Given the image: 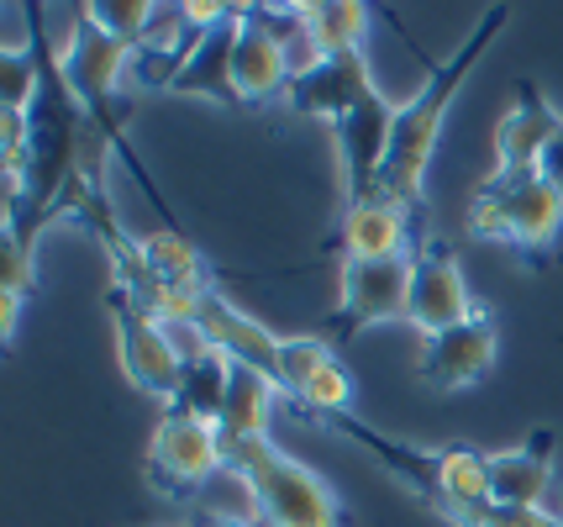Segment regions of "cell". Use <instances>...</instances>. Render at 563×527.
Returning a JSON list of instances; mask_svg holds the SVG:
<instances>
[{
	"label": "cell",
	"instance_id": "6da1fadb",
	"mask_svg": "<svg viewBox=\"0 0 563 527\" xmlns=\"http://www.w3.org/2000/svg\"><path fill=\"white\" fill-rule=\"evenodd\" d=\"M506 6H490L474 37L464 48L453 53L448 64H438L427 85L406 106H395V127H390V153H385V169H379V196H390L400 206H421V190H427V169H432V153H438V138H442V122H448V106L459 101V90L468 85V75L479 69V58L490 48L495 37L506 32Z\"/></svg>",
	"mask_w": 563,
	"mask_h": 527
},
{
	"label": "cell",
	"instance_id": "7a4b0ae2",
	"mask_svg": "<svg viewBox=\"0 0 563 527\" xmlns=\"http://www.w3.org/2000/svg\"><path fill=\"white\" fill-rule=\"evenodd\" d=\"M227 470H238L258 527H343V506L332 485L311 464L274 449V438L227 443Z\"/></svg>",
	"mask_w": 563,
	"mask_h": 527
},
{
	"label": "cell",
	"instance_id": "3957f363",
	"mask_svg": "<svg viewBox=\"0 0 563 527\" xmlns=\"http://www.w3.org/2000/svg\"><path fill=\"white\" fill-rule=\"evenodd\" d=\"M468 232L542 259L563 232L559 185L542 175V169H521V175L495 169V175L479 179V190L468 196Z\"/></svg>",
	"mask_w": 563,
	"mask_h": 527
},
{
	"label": "cell",
	"instance_id": "277c9868",
	"mask_svg": "<svg viewBox=\"0 0 563 527\" xmlns=\"http://www.w3.org/2000/svg\"><path fill=\"white\" fill-rule=\"evenodd\" d=\"M227 470V438H221L217 422H200V417H185V411H164L153 438H147V480L153 491L164 496H190L200 485Z\"/></svg>",
	"mask_w": 563,
	"mask_h": 527
},
{
	"label": "cell",
	"instance_id": "5b68a950",
	"mask_svg": "<svg viewBox=\"0 0 563 527\" xmlns=\"http://www.w3.org/2000/svg\"><path fill=\"white\" fill-rule=\"evenodd\" d=\"M132 58H137V48H126L122 37H111L90 11L74 17L69 37H64V53H58V79L69 85V96L106 132L117 127L111 122V96L122 90V75H132Z\"/></svg>",
	"mask_w": 563,
	"mask_h": 527
},
{
	"label": "cell",
	"instance_id": "8992f818",
	"mask_svg": "<svg viewBox=\"0 0 563 527\" xmlns=\"http://www.w3.org/2000/svg\"><path fill=\"white\" fill-rule=\"evenodd\" d=\"M111 322H117V359H122V375L132 380L143 396L174 406L179 380H185V359L174 353L164 322H153L122 285L111 290Z\"/></svg>",
	"mask_w": 563,
	"mask_h": 527
},
{
	"label": "cell",
	"instance_id": "52a82bcc",
	"mask_svg": "<svg viewBox=\"0 0 563 527\" xmlns=\"http://www.w3.org/2000/svg\"><path fill=\"white\" fill-rule=\"evenodd\" d=\"M411 264L417 253L400 259H343L338 275V317L347 332L379 322H406L411 311Z\"/></svg>",
	"mask_w": 563,
	"mask_h": 527
},
{
	"label": "cell",
	"instance_id": "ba28073f",
	"mask_svg": "<svg viewBox=\"0 0 563 527\" xmlns=\"http://www.w3.org/2000/svg\"><path fill=\"white\" fill-rule=\"evenodd\" d=\"M500 359V327L485 306H474V317L448 327L438 338H421L417 353V380L432 391H468L495 370Z\"/></svg>",
	"mask_w": 563,
	"mask_h": 527
},
{
	"label": "cell",
	"instance_id": "9c48e42d",
	"mask_svg": "<svg viewBox=\"0 0 563 527\" xmlns=\"http://www.w3.org/2000/svg\"><path fill=\"white\" fill-rule=\"evenodd\" d=\"M290 58H285V37L274 32L264 6H243L238 32H232V58H227V85L232 101H274L290 96Z\"/></svg>",
	"mask_w": 563,
	"mask_h": 527
},
{
	"label": "cell",
	"instance_id": "30bf717a",
	"mask_svg": "<svg viewBox=\"0 0 563 527\" xmlns=\"http://www.w3.org/2000/svg\"><path fill=\"white\" fill-rule=\"evenodd\" d=\"M474 296H468V279L459 270V259L448 243H427L417 249V264H411V311L406 322L417 327L421 338H438L448 327H459L474 317Z\"/></svg>",
	"mask_w": 563,
	"mask_h": 527
},
{
	"label": "cell",
	"instance_id": "8fae6325",
	"mask_svg": "<svg viewBox=\"0 0 563 527\" xmlns=\"http://www.w3.org/2000/svg\"><path fill=\"white\" fill-rule=\"evenodd\" d=\"M374 90V75H368V58L364 53H338V58H321L311 75H300L290 85L285 101L300 111V117H317V122H343L353 106H364Z\"/></svg>",
	"mask_w": 563,
	"mask_h": 527
},
{
	"label": "cell",
	"instance_id": "7c38bea8",
	"mask_svg": "<svg viewBox=\"0 0 563 527\" xmlns=\"http://www.w3.org/2000/svg\"><path fill=\"white\" fill-rule=\"evenodd\" d=\"M390 127H395V106L385 96H368L364 106H353L343 122L332 127L338 158H343V179H347V201L368 196L379 185L385 153H390Z\"/></svg>",
	"mask_w": 563,
	"mask_h": 527
},
{
	"label": "cell",
	"instance_id": "4fadbf2b",
	"mask_svg": "<svg viewBox=\"0 0 563 527\" xmlns=\"http://www.w3.org/2000/svg\"><path fill=\"white\" fill-rule=\"evenodd\" d=\"M411 206L390 201V196H379V190H368V196H353L343 206V227H338V243H343V259H400L406 249V238H411Z\"/></svg>",
	"mask_w": 563,
	"mask_h": 527
},
{
	"label": "cell",
	"instance_id": "5bb4252c",
	"mask_svg": "<svg viewBox=\"0 0 563 527\" xmlns=\"http://www.w3.org/2000/svg\"><path fill=\"white\" fill-rule=\"evenodd\" d=\"M200 327H206V338L217 343L232 364H253V370H264V375L279 380V332H269V327L258 322V317H247L243 306H232L227 296H206V306H200Z\"/></svg>",
	"mask_w": 563,
	"mask_h": 527
},
{
	"label": "cell",
	"instance_id": "9a60e30c",
	"mask_svg": "<svg viewBox=\"0 0 563 527\" xmlns=\"http://www.w3.org/2000/svg\"><path fill=\"white\" fill-rule=\"evenodd\" d=\"M559 138H563V117L542 101V96L521 90V101L495 127V158H500V169H511V175L542 169V158H548V149H553Z\"/></svg>",
	"mask_w": 563,
	"mask_h": 527
},
{
	"label": "cell",
	"instance_id": "2e32d148",
	"mask_svg": "<svg viewBox=\"0 0 563 527\" xmlns=\"http://www.w3.org/2000/svg\"><path fill=\"white\" fill-rule=\"evenodd\" d=\"M553 491V432L538 427L521 449L490 453V502L495 506H542Z\"/></svg>",
	"mask_w": 563,
	"mask_h": 527
},
{
	"label": "cell",
	"instance_id": "e0dca14e",
	"mask_svg": "<svg viewBox=\"0 0 563 527\" xmlns=\"http://www.w3.org/2000/svg\"><path fill=\"white\" fill-rule=\"evenodd\" d=\"M432 502L459 527L474 523V512L490 506V453L468 449H438V475H432Z\"/></svg>",
	"mask_w": 563,
	"mask_h": 527
},
{
	"label": "cell",
	"instance_id": "ac0fdd59",
	"mask_svg": "<svg viewBox=\"0 0 563 527\" xmlns=\"http://www.w3.org/2000/svg\"><path fill=\"white\" fill-rule=\"evenodd\" d=\"M279 402V380L253 370V364H232V385H227V411H221V438L227 443H253L269 438V417Z\"/></svg>",
	"mask_w": 563,
	"mask_h": 527
},
{
	"label": "cell",
	"instance_id": "d6986e66",
	"mask_svg": "<svg viewBox=\"0 0 563 527\" xmlns=\"http://www.w3.org/2000/svg\"><path fill=\"white\" fill-rule=\"evenodd\" d=\"M227 385H232V359L221 349H211L206 359L185 364V380H179V396H174V411L185 417H200V422H217L227 411Z\"/></svg>",
	"mask_w": 563,
	"mask_h": 527
},
{
	"label": "cell",
	"instance_id": "ffe728a7",
	"mask_svg": "<svg viewBox=\"0 0 563 527\" xmlns=\"http://www.w3.org/2000/svg\"><path fill=\"white\" fill-rule=\"evenodd\" d=\"M137 243V259L158 279H179V285H206V264H200V249L174 232V227H147V232H132Z\"/></svg>",
	"mask_w": 563,
	"mask_h": 527
},
{
	"label": "cell",
	"instance_id": "44dd1931",
	"mask_svg": "<svg viewBox=\"0 0 563 527\" xmlns=\"http://www.w3.org/2000/svg\"><path fill=\"white\" fill-rule=\"evenodd\" d=\"M306 32L317 37V48L327 53V58L364 53L368 6H358V0H321V6H306Z\"/></svg>",
	"mask_w": 563,
	"mask_h": 527
},
{
	"label": "cell",
	"instance_id": "7402d4cb",
	"mask_svg": "<svg viewBox=\"0 0 563 527\" xmlns=\"http://www.w3.org/2000/svg\"><path fill=\"white\" fill-rule=\"evenodd\" d=\"M332 353L338 349H332L327 338H285V343H279V391H285V396H300Z\"/></svg>",
	"mask_w": 563,
	"mask_h": 527
},
{
	"label": "cell",
	"instance_id": "603a6c76",
	"mask_svg": "<svg viewBox=\"0 0 563 527\" xmlns=\"http://www.w3.org/2000/svg\"><path fill=\"white\" fill-rule=\"evenodd\" d=\"M295 402H306L311 411H321V417H347V406H353V375H347V364L332 353Z\"/></svg>",
	"mask_w": 563,
	"mask_h": 527
},
{
	"label": "cell",
	"instance_id": "cb8c5ba5",
	"mask_svg": "<svg viewBox=\"0 0 563 527\" xmlns=\"http://www.w3.org/2000/svg\"><path fill=\"white\" fill-rule=\"evenodd\" d=\"M90 17H96L111 37H122L126 48H143V37H147V26H153V0H96V6H85Z\"/></svg>",
	"mask_w": 563,
	"mask_h": 527
},
{
	"label": "cell",
	"instance_id": "d4e9b609",
	"mask_svg": "<svg viewBox=\"0 0 563 527\" xmlns=\"http://www.w3.org/2000/svg\"><path fill=\"white\" fill-rule=\"evenodd\" d=\"M37 285V270H32V249L16 232V222H5V253H0V296H22Z\"/></svg>",
	"mask_w": 563,
	"mask_h": 527
},
{
	"label": "cell",
	"instance_id": "484cf974",
	"mask_svg": "<svg viewBox=\"0 0 563 527\" xmlns=\"http://www.w3.org/2000/svg\"><path fill=\"white\" fill-rule=\"evenodd\" d=\"M468 527H563L559 512H548V506H485V512H474V523Z\"/></svg>",
	"mask_w": 563,
	"mask_h": 527
},
{
	"label": "cell",
	"instance_id": "4316f807",
	"mask_svg": "<svg viewBox=\"0 0 563 527\" xmlns=\"http://www.w3.org/2000/svg\"><path fill=\"white\" fill-rule=\"evenodd\" d=\"M16 322H22V296H0V338L5 343L16 338Z\"/></svg>",
	"mask_w": 563,
	"mask_h": 527
},
{
	"label": "cell",
	"instance_id": "83f0119b",
	"mask_svg": "<svg viewBox=\"0 0 563 527\" xmlns=\"http://www.w3.org/2000/svg\"><path fill=\"white\" fill-rule=\"evenodd\" d=\"M542 175L553 179V185H559V196H563V138L548 149V158H542Z\"/></svg>",
	"mask_w": 563,
	"mask_h": 527
},
{
	"label": "cell",
	"instance_id": "f1b7e54d",
	"mask_svg": "<svg viewBox=\"0 0 563 527\" xmlns=\"http://www.w3.org/2000/svg\"><path fill=\"white\" fill-rule=\"evenodd\" d=\"M200 527H258V523H253V517H217V512H206Z\"/></svg>",
	"mask_w": 563,
	"mask_h": 527
}]
</instances>
